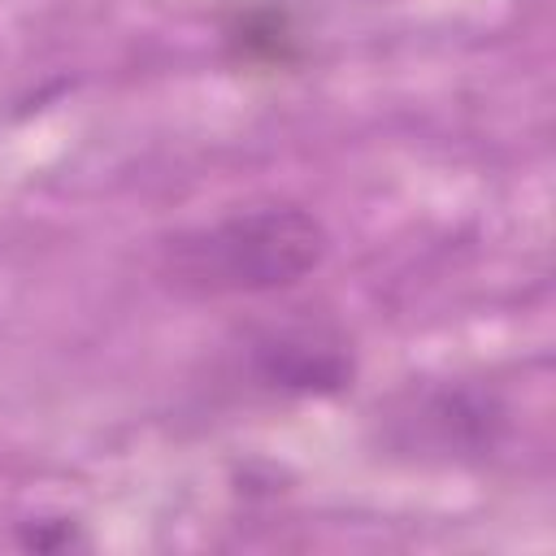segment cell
<instances>
[{"label": "cell", "mask_w": 556, "mask_h": 556, "mask_svg": "<svg viewBox=\"0 0 556 556\" xmlns=\"http://www.w3.org/2000/svg\"><path fill=\"white\" fill-rule=\"evenodd\" d=\"M326 226L295 204H265L182 230L165 243V278L195 295H261L326 261Z\"/></svg>", "instance_id": "1"}, {"label": "cell", "mask_w": 556, "mask_h": 556, "mask_svg": "<svg viewBox=\"0 0 556 556\" xmlns=\"http://www.w3.org/2000/svg\"><path fill=\"white\" fill-rule=\"evenodd\" d=\"M252 361H256L261 382L282 387V391H334L352 374L348 352L317 330L313 334L308 330H278V334L256 343Z\"/></svg>", "instance_id": "2"}, {"label": "cell", "mask_w": 556, "mask_h": 556, "mask_svg": "<svg viewBox=\"0 0 556 556\" xmlns=\"http://www.w3.org/2000/svg\"><path fill=\"white\" fill-rule=\"evenodd\" d=\"M430 413H434V417H447V395H439V400L430 404ZM456 413H460V404L452 400V417H456ZM447 426H452V421H434V430H439V439H443V447H447Z\"/></svg>", "instance_id": "3"}]
</instances>
